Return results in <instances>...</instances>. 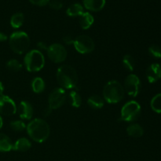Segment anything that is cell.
I'll use <instances>...</instances> for the list:
<instances>
[{"label":"cell","mask_w":161,"mask_h":161,"mask_svg":"<svg viewBox=\"0 0 161 161\" xmlns=\"http://www.w3.org/2000/svg\"><path fill=\"white\" fill-rule=\"evenodd\" d=\"M26 129L30 138L36 142H44L50 136V126L47 121L40 118L32 119L28 124Z\"/></svg>","instance_id":"cell-1"},{"label":"cell","mask_w":161,"mask_h":161,"mask_svg":"<svg viewBox=\"0 0 161 161\" xmlns=\"http://www.w3.org/2000/svg\"><path fill=\"white\" fill-rule=\"evenodd\" d=\"M57 80L60 86L65 89H75L78 84V75L71 65L64 64L57 71Z\"/></svg>","instance_id":"cell-2"},{"label":"cell","mask_w":161,"mask_h":161,"mask_svg":"<svg viewBox=\"0 0 161 161\" xmlns=\"http://www.w3.org/2000/svg\"><path fill=\"white\" fill-rule=\"evenodd\" d=\"M104 100L109 104L121 102L124 97V88L116 80H111L105 84L103 89Z\"/></svg>","instance_id":"cell-3"},{"label":"cell","mask_w":161,"mask_h":161,"mask_svg":"<svg viewBox=\"0 0 161 161\" xmlns=\"http://www.w3.org/2000/svg\"><path fill=\"white\" fill-rule=\"evenodd\" d=\"M9 47L17 54L25 53L30 47L29 36L25 31H14L9 36Z\"/></svg>","instance_id":"cell-4"},{"label":"cell","mask_w":161,"mask_h":161,"mask_svg":"<svg viewBox=\"0 0 161 161\" xmlns=\"http://www.w3.org/2000/svg\"><path fill=\"white\" fill-rule=\"evenodd\" d=\"M25 69L31 72H36L43 69L45 58L42 52L39 50H32L28 52L24 59Z\"/></svg>","instance_id":"cell-5"},{"label":"cell","mask_w":161,"mask_h":161,"mask_svg":"<svg viewBox=\"0 0 161 161\" xmlns=\"http://www.w3.org/2000/svg\"><path fill=\"white\" fill-rule=\"evenodd\" d=\"M141 105L135 101H130L123 106L121 109L120 119L125 122H134L141 114Z\"/></svg>","instance_id":"cell-6"},{"label":"cell","mask_w":161,"mask_h":161,"mask_svg":"<svg viewBox=\"0 0 161 161\" xmlns=\"http://www.w3.org/2000/svg\"><path fill=\"white\" fill-rule=\"evenodd\" d=\"M73 46L76 51L82 54L91 53L94 50V40L86 35H82L75 38Z\"/></svg>","instance_id":"cell-7"},{"label":"cell","mask_w":161,"mask_h":161,"mask_svg":"<svg viewBox=\"0 0 161 161\" xmlns=\"http://www.w3.org/2000/svg\"><path fill=\"white\" fill-rule=\"evenodd\" d=\"M47 51L50 61L57 64L64 61L67 58V50L61 44H52L48 47Z\"/></svg>","instance_id":"cell-8"},{"label":"cell","mask_w":161,"mask_h":161,"mask_svg":"<svg viewBox=\"0 0 161 161\" xmlns=\"http://www.w3.org/2000/svg\"><path fill=\"white\" fill-rule=\"evenodd\" d=\"M66 97H67L66 93L63 88H55L51 91L50 96H49L48 106L52 110L61 108L65 102Z\"/></svg>","instance_id":"cell-9"},{"label":"cell","mask_w":161,"mask_h":161,"mask_svg":"<svg viewBox=\"0 0 161 161\" xmlns=\"http://www.w3.org/2000/svg\"><path fill=\"white\" fill-rule=\"evenodd\" d=\"M124 90L130 97H137L141 90V81L135 74L127 75L124 81Z\"/></svg>","instance_id":"cell-10"},{"label":"cell","mask_w":161,"mask_h":161,"mask_svg":"<svg viewBox=\"0 0 161 161\" xmlns=\"http://www.w3.org/2000/svg\"><path fill=\"white\" fill-rule=\"evenodd\" d=\"M17 113V105L11 97L6 95L0 96V114L10 116Z\"/></svg>","instance_id":"cell-11"},{"label":"cell","mask_w":161,"mask_h":161,"mask_svg":"<svg viewBox=\"0 0 161 161\" xmlns=\"http://www.w3.org/2000/svg\"><path fill=\"white\" fill-rule=\"evenodd\" d=\"M17 113H18L19 116L22 119L28 120L31 119L33 116V107L30 102L27 101H22L19 104V106L17 108Z\"/></svg>","instance_id":"cell-12"},{"label":"cell","mask_w":161,"mask_h":161,"mask_svg":"<svg viewBox=\"0 0 161 161\" xmlns=\"http://www.w3.org/2000/svg\"><path fill=\"white\" fill-rule=\"evenodd\" d=\"M146 77L150 83H154L161 78V67L159 64H152L146 70Z\"/></svg>","instance_id":"cell-13"},{"label":"cell","mask_w":161,"mask_h":161,"mask_svg":"<svg viewBox=\"0 0 161 161\" xmlns=\"http://www.w3.org/2000/svg\"><path fill=\"white\" fill-rule=\"evenodd\" d=\"M83 2L84 7L93 12L102 10L105 5V0H83Z\"/></svg>","instance_id":"cell-14"},{"label":"cell","mask_w":161,"mask_h":161,"mask_svg":"<svg viewBox=\"0 0 161 161\" xmlns=\"http://www.w3.org/2000/svg\"><path fill=\"white\" fill-rule=\"evenodd\" d=\"M31 143L28 138H20L14 143L13 149L18 152H26L31 149Z\"/></svg>","instance_id":"cell-15"},{"label":"cell","mask_w":161,"mask_h":161,"mask_svg":"<svg viewBox=\"0 0 161 161\" xmlns=\"http://www.w3.org/2000/svg\"><path fill=\"white\" fill-rule=\"evenodd\" d=\"M14 143L6 135L0 134V152L7 153L13 149Z\"/></svg>","instance_id":"cell-16"},{"label":"cell","mask_w":161,"mask_h":161,"mask_svg":"<svg viewBox=\"0 0 161 161\" xmlns=\"http://www.w3.org/2000/svg\"><path fill=\"white\" fill-rule=\"evenodd\" d=\"M94 17L89 12H85L80 16V25L83 29H89L94 24Z\"/></svg>","instance_id":"cell-17"},{"label":"cell","mask_w":161,"mask_h":161,"mask_svg":"<svg viewBox=\"0 0 161 161\" xmlns=\"http://www.w3.org/2000/svg\"><path fill=\"white\" fill-rule=\"evenodd\" d=\"M127 133L132 138H140L144 134V129L138 124H132L127 127Z\"/></svg>","instance_id":"cell-18"},{"label":"cell","mask_w":161,"mask_h":161,"mask_svg":"<svg viewBox=\"0 0 161 161\" xmlns=\"http://www.w3.org/2000/svg\"><path fill=\"white\" fill-rule=\"evenodd\" d=\"M87 104L93 109H100L104 106L105 100L101 96L94 94L91 96L87 100Z\"/></svg>","instance_id":"cell-19"},{"label":"cell","mask_w":161,"mask_h":161,"mask_svg":"<svg viewBox=\"0 0 161 161\" xmlns=\"http://www.w3.org/2000/svg\"><path fill=\"white\" fill-rule=\"evenodd\" d=\"M83 13V7L80 3H73L70 5L66 10V14L69 17H80Z\"/></svg>","instance_id":"cell-20"},{"label":"cell","mask_w":161,"mask_h":161,"mask_svg":"<svg viewBox=\"0 0 161 161\" xmlns=\"http://www.w3.org/2000/svg\"><path fill=\"white\" fill-rule=\"evenodd\" d=\"M25 21V16L22 13H15L10 18V25L14 28H19L23 25Z\"/></svg>","instance_id":"cell-21"},{"label":"cell","mask_w":161,"mask_h":161,"mask_svg":"<svg viewBox=\"0 0 161 161\" xmlns=\"http://www.w3.org/2000/svg\"><path fill=\"white\" fill-rule=\"evenodd\" d=\"M46 87L45 82L40 77H36L31 82V89L36 94H40L44 91Z\"/></svg>","instance_id":"cell-22"},{"label":"cell","mask_w":161,"mask_h":161,"mask_svg":"<svg viewBox=\"0 0 161 161\" xmlns=\"http://www.w3.org/2000/svg\"><path fill=\"white\" fill-rule=\"evenodd\" d=\"M69 103L74 108H80L82 105V97L77 91H72L69 94Z\"/></svg>","instance_id":"cell-23"},{"label":"cell","mask_w":161,"mask_h":161,"mask_svg":"<svg viewBox=\"0 0 161 161\" xmlns=\"http://www.w3.org/2000/svg\"><path fill=\"white\" fill-rule=\"evenodd\" d=\"M122 63L124 67L125 68L127 71L131 72V71H133L134 69H135V59H134L133 57L130 56V55L129 54L125 55V56L123 58Z\"/></svg>","instance_id":"cell-24"},{"label":"cell","mask_w":161,"mask_h":161,"mask_svg":"<svg viewBox=\"0 0 161 161\" xmlns=\"http://www.w3.org/2000/svg\"><path fill=\"white\" fill-rule=\"evenodd\" d=\"M150 106L155 113H161V93L153 97L150 102Z\"/></svg>","instance_id":"cell-25"},{"label":"cell","mask_w":161,"mask_h":161,"mask_svg":"<svg viewBox=\"0 0 161 161\" xmlns=\"http://www.w3.org/2000/svg\"><path fill=\"white\" fill-rule=\"evenodd\" d=\"M6 68L11 72H17L21 70L22 64L17 60L11 59L6 62Z\"/></svg>","instance_id":"cell-26"},{"label":"cell","mask_w":161,"mask_h":161,"mask_svg":"<svg viewBox=\"0 0 161 161\" xmlns=\"http://www.w3.org/2000/svg\"><path fill=\"white\" fill-rule=\"evenodd\" d=\"M10 128L14 131L20 132L26 128L25 124L22 120H14L9 124Z\"/></svg>","instance_id":"cell-27"},{"label":"cell","mask_w":161,"mask_h":161,"mask_svg":"<svg viewBox=\"0 0 161 161\" xmlns=\"http://www.w3.org/2000/svg\"><path fill=\"white\" fill-rule=\"evenodd\" d=\"M149 53L155 58H161V47L159 46L151 45L149 48Z\"/></svg>","instance_id":"cell-28"},{"label":"cell","mask_w":161,"mask_h":161,"mask_svg":"<svg viewBox=\"0 0 161 161\" xmlns=\"http://www.w3.org/2000/svg\"><path fill=\"white\" fill-rule=\"evenodd\" d=\"M48 4L51 9H56V10H59L63 6L62 3L60 0H50Z\"/></svg>","instance_id":"cell-29"},{"label":"cell","mask_w":161,"mask_h":161,"mask_svg":"<svg viewBox=\"0 0 161 161\" xmlns=\"http://www.w3.org/2000/svg\"><path fill=\"white\" fill-rule=\"evenodd\" d=\"M29 2L36 6H44L48 4L50 0H29Z\"/></svg>","instance_id":"cell-30"},{"label":"cell","mask_w":161,"mask_h":161,"mask_svg":"<svg viewBox=\"0 0 161 161\" xmlns=\"http://www.w3.org/2000/svg\"><path fill=\"white\" fill-rule=\"evenodd\" d=\"M74 40H75V39H73L71 36H66L63 38V41H64V43L67 44V45H71V44L73 45Z\"/></svg>","instance_id":"cell-31"},{"label":"cell","mask_w":161,"mask_h":161,"mask_svg":"<svg viewBox=\"0 0 161 161\" xmlns=\"http://www.w3.org/2000/svg\"><path fill=\"white\" fill-rule=\"evenodd\" d=\"M38 48L39 49V50H47V49H48V47H47V44L45 43V42H38Z\"/></svg>","instance_id":"cell-32"},{"label":"cell","mask_w":161,"mask_h":161,"mask_svg":"<svg viewBox=\"0 0 161 161\" xmlns=\"http://www.w3.org/2000/svg\"><path fill=\"white\" fill-rule=\"evenodd\" d=\"M8 37L5 33L0 32V42H4V41H6Z\"/></svg>","instance_id":"cell-33"},{"label":"cell","mask_w":161,"mask_h":161,"mask_svg":"<svg viewBox=\"0 0 161 161\" xmlns=\"http://www.w3.org/2000/svg\"><path fill=\"white\" fill-rule=\"evenodd\" d=\"M51 111H52V109L48 106L47 108H46L45 111H44V116H50V113H51Z\"/></svg>","instance_id":"cell-34"},{"label":"cell","mask_w":161,"mask_h":161,"mask_svg":"<svg viewBox=\"0 0 161 161\" xmlns=\"http://www.w3.org/2000/svg\"><path fill=\"white\" fill-rule=\"evenodd\" d=\"M5 91V87H4V85H3V82L0 81V96L3 95V92Z\"/></svg>","instance_id":"cell-35"},{"label":"cell","mask_w":161,"mask_h":161,"mask_svg":"<svg viewBox=\"0 0 161 161\" xmlns=\"http://www.w3.org/2000/svg\"><path fill=\"white\" fill-rule=\"evenodd\" d=\"M3 118H2L1 115H0V130H1V128L3 127Z\"/></svg>","instance_id":"cell-36"}]
</instances>
